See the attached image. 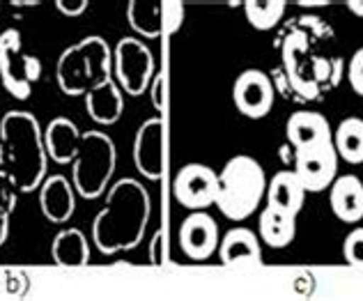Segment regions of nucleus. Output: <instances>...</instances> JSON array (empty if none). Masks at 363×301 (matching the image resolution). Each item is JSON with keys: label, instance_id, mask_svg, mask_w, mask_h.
Returning a JSON list of instances; mask_svg holds the SVG:
<instances>
[{"label": "nucleus", "instance_id": "1", "mask_svg": "<svg viewBox=\"0 0 363 301\" xmlns=\"http://www.w3.org/2000/svg\"><path fill=\"white\" fill-rule=\"evenodd\" d=\"M49 159L72 164V184L85 200H94L108 191V182L118 166L116 140L104 131H79L69 118H55L44 129Z\"/></svg>", "mask_w": 363, "mask_h": 301}, {"label": "nucleus", "instance_id": "2", "mask_svg": "<svg viewBox=\"0 0 363 301\" xmlns=\"http://www.w3.org/2000/svg\"><path fill=\"white\" fill-rule=\"evenodd\" d=\"M152 214L147 189L133 177H122L108 186L106 205L92 221V244L104 256L133 251L145 237Z\"/></svg>", "mask_w": 363, "mask_h": 301}, {"label": "nucleus", "instance_id": "3", "mask_svg": "<svg viewBox=\"0 0 363 301\" xmlns=\"http://www.w3.org/2000/svg\"><path fill=\"white\" fill-rule=\"evenodd\" d=\"M44 131L33 113L9 110L0 120V171L14 180L21 193H33L46 180Z\"/></svg>", "mask_w": 363, "mask_h": 301}, {"label": "nucleus", "instance_id": "4", "mask_svg": "<svg viewBox=\"0 0 363 301\" xmlns=\"http://www.w3.org/2000/svg\"><path fill=\"white\" fill-rule=\"evenodd\" d=\"M113 76V51L99 35H90L65 49L55 64V79L65 95L85 97L97 83Z\"/></svg>", "mask_w": 363, "mask_h": 301}, {"label": "nucleus", "instance_id": "5", "mask_svg": "<svg viewBox=\"0 0 363 301\" xmlns=\"http://www.w3.org/2000/svg\"><path fill=\"white\" fill-rule=\"evenodd\" d=\"M267 193L264 168L248 154H237L218 175L216 207L230 221L248 219Z\"/></svg>", "mask_w": 363, "mask_h": 301}, {"label": "nucleus", "instance_id": "6", "mask_svg": "<svg viewBox=\"0 0 363 301\" xmlns=\"http://www.w3.org/2000/svg\"><path fill=\"white\" fill-rule=\"evenodd\" d=\"M0 79L3 88L18 101L30 97L33 86L42 79V60L23 51L16 28L0 33Z\"/></svg>", "mask_w": 363, "mask_h": 301}, {"label": "nucleus", "instance_id": "7", "mask_svg": "<svg viewBox=\"0 0 363 301\" xmlns=\"http://www.w3.org/2000/svg\"><path fill=\"white\" fill-rule=\"evenodd\" d=\"M155 53L138 37H122L113 49V74L124 95L140 97L157 76Z\"/></svg>", "mask_w": 363, "mask_h": 301}, {"label": "nucleus", "instance_id": "8", "mask_svg": "<svg viewBox=\"0 0 363 301\" xmlns=\"http://www.w3.org/2000/svg\"><path fill=\"white\" fill-rule=\"evenodd\" d=\"M294 175L299 177L306 193H322L338 175V152L331 143L303 147L294 152Z\"/></svg>", "mask_w": 363, "mask_h": 301}, {"label": "nucleus", "instance_id": "9", "mask_svg": "<svg viewBox=\"0 0 363 301\" xmlns=\"http://www.w3.org/2000/svg\"><path fill=\"white\" fill-rule=\"evenodd\" d=\"M218 175L205 164H186L182 166L173 180L175 200L191 212L205 210L216 203Z\"/></svg>", "mask_w": 363, "mask_h": 301}, {"label": "nucleus", "instance_id": "10", "mask_svg": "<svg viewBox=\"0 0 363 301\" xmlns=\"http://www.w3.org/2000/svg\"><path fill=\"white\" fill-rule=\"evenodd\" d=\"M233 101L242 115L262 120L274 106V83L260 69H246L233 86Z\"/></svg>", "mask_w": 363, "mask_h": 301}, {"label": "nucleus", "instance_id": "11", "mask_svg": "<svg viewBox=\"0 0 363 301\" xmlns=\"http://www.w3.org/2000/svg\"><path fill=\"white\" fill-rule=\"evenodd\" d=\"M133 164L150 182H159L164 175V120L159 115L138 127L133 138Z\"/></svg>", "mask_w": 363, "mask_h": 301}, {"label": "nucleus", "instance_id": "12", "mask_svg": "<svg viewBox=\"0 0 363 301\" xmlns=\"http://www.w3.org/2000/svg\"><path fill=\"white\" fill-rule=\"evenodd\" d=\"M179 246L189 260L203 262L218 251V225L207 212L198 210L182 221Z\"/></svg>", "mask_w": 363, "mask_h": 301}, {"label": "nucleus", "instance_id": "13", "mask_svg": "<svg viewBox=\"0 0 363 301\" xmlns=\"http://www.w3.org/2000/svg\"><path fill=\"white\" fill-rule=\"evenodd\" d=\"M40 207L46 221L55 225L67 223L76 212V189L65 175L46 177L40 186Z\"/></svg>", "mask_w": 363, "mask_h": 301}, {"label": "nucleus", "instance_id": "14", "mask_svg": "<svg viewBox=\"0 0 363 301\" xmlns=\"http://www.w3.org/2000/svg\"><path fill=\"white\" fill-rule=\"evenodd\" d=\"M218 258L225 267H248L262 265L260 237L248 228H233L218 242Z\"/></svg>", "mask_w": 363, "mask_h": 301}, {"label": "nucleus", "instance_id": "15", "mask_svg": "<svg viewBox=\"0 0 363 301\" xmlns=\"http://www.w3.org/2000/svg\"><path fill=\"white\" fill-rule=\"evenodd\" d=\"M285 136L294 145V149L315 147L322 143H331L333 131L329 127V120L322 113L315 110H297L292 113L288 125H285Z\"/></svg>", "mask_w": 363, "mask_h": 301}, {"label": "nucleus", "instance_id": "16", "mask_svg": "<svg viewBox=\"0 0 363 301\" xmlns=\"http://www.w3.org/2000/svg\"><path fill=\"white\" fill-rule=\"evenodd\" d=\"M85 110L99 125H116L124 110V92L116 83V79H106L97 83L85 95Z\"/></svg>", "mask_w": 363, "mask_h": 301}, {"label": "nucleus", "instance_id": "17", "mask_svg": "<svg viewBox=\"0 0 363 301\" xmlns=\"http://www.w3.org/2000/svg\"><path fill=\"white\" fill-rule=\"evenodd\" d=\"M329 203L340 221L359 223L363 219V182L357 175L336 177L329 186Z\"/></svg>", "mask_w": 363, "mask_h": 301}, {"label": "nucleus", "instance_id": "18", "mask_svg": "<svg viewBox=\"0 0 363 301\" xmlns=\"http://www.w3.org/2000/svg\"><path fill=\"white\" fill-rule=\"evenodd\" d=\"M257 237L272 249L290 246L297 237V216L267 205L257 219Z\"/></svg>", "mask_w": 363, "mask_h": 301}, {"label": "nucleus", "instance_id": "19", "mask_svg": "<svg viewBox=\"0 0 363 301\" xmlns=\"http://www.w3.org/2000/svg\"><path fill=\"white\" fill-rule=\"evenodd\" d=\"M267 203L276 210L290 212L297 216L306 200V189L301 186L299 177L294 171H281L272 177V182H267Z\"/></svg>", "mask_w": 363, "mask_h": 301}, {"label": "nucleus", "instance_id": "20", "mask_svg": "<svg viewBox=\"0 0 363 301\" xmlns=\"http://www.w3.org/2000/svg\"><path fill=\"white\" fill-rule=\"evenodd\" d=\"M51 256L58 267H85L90 262V242L79 228H62L53 237Z\"/></svg>", "mask_w": 363, "mask_h": 301}, {"label": "nucleus", "instance_id": "21", "mask_svg": "<svg viewBox=\"0 0 363 301\" xmlns=\"http://www.w3.org/2000/svg\"><path fill=\"white\" fill-rule=\"evenodd\" d=\"M333 147L338 159H345L347 164H363V120L345 118L333 131Z\"/></svg>", "mask_w": 363, "mask_h": 301}, {"label": "nucleus", "instance_id": "22", "mask_svg": "<svg viewBox=\"0 0 363 301\" xmlns=\"http://www.w3.org/2000/svg\"><path fill=\"white\" fill-rule=\"evenodd\" d=\"M127 18L133 30L145 37V40H159V37L164 35V28H161V3L129 0Z\"/></svg>", "mask_w": 363, "mask_h": 301}, {"label": "nucleus", "instance_id": "23", "mask_svg": "<svg viewBox=\"0 0 363 301\" xmlns=\"http://www.w3.org/2000/svg\"><path fill=\"white\" fill-rule=\"evenodd\" d=\"M285 7H288L285 0H246L244 3L246 21L255 30H272L283 18Z\"/></svg>", "mask_w": 363, "mask_h": 301}, {"label": "nucleus", "instance_id": "24", "mask_svg": "<svg viewBox=\"0 0 363 301\" xmlns=\"http://www.w3.org/2000/svg\"><path fill=\"white\" fill-rule=\"evenodd\" d=\"M342 258L350 267L363 269V225L352 230L342 242Z\"/></svg>", "mask_w": 363, "mask_h": 301}, {"label": "nucleus", "instance_id": "25", "mask_svg": "<svg viewBox=\"0 0 363 301\" xmlns=\"http://www.w3.org/2000/svg\"><path fill=\"white\" fill-rule=\"evenodd\" d=\"M182 21H184V5L175 3V0H168V3H161V28H164V35H175Z\"/></svg>", "mask_w": 363, "mask_h": 301}, {"label": "nucleus", "instance_id": "26", "mask_svg": "<svg viewBox=\"0 0 363 301\" xmlns=\"http://www.w3.org/2000/svg\"><path fill=\"white\" fill-rule=\"evenodd\" d=\"M16 193H18V189H16L14 180L5 171H0V212H7V214L14 212Z\"/></svg>", "mask_w": 363, "mask_h": 301}, {"label": "nucleus", "instance_id": "27", "mask_svg": "<svg viewBox=\"0 0 363 301\" xmlns=\"http://www.w3.org/2000/svg\"><path fill=\"white\" fill-rule=\"evenodd\" d=\"M347 81H350L352 90L363 97V49H359L354 55H352L350 67H347Z\"/></svg>", "mask_w": 363, "mask_h": 301}, {"label": "nucleus", "instance_id": "28", "mask_svg": "<svg viewBox=\"0 0 363 301\" xmlns=\"http://www.w3.org/2000/svg\"><path fill=\"white\" fill-rule=\"evenodd\" d=\"M55 9H58L60 14L69 16V18H76L88 12L90 7V0H55Z\"/></svg>", "mask_w": 363, "mask_h": 301}, {"label": "nucleus", "instance_id": "29", "mask_svg": "<svg viewBox=\"0 0 363 301\" xmlns=\"http://www.w3.org/2000/svg\"><path fill=\"white\" fill-rule=\"evenodd\" d=\"M161 237H164V232L157 230L155 237H152V242H150V262L155 267L161 265Z\"/></svg>", "mask_w": 363, "mask_h": 301}, {"label": "nucleus", "instance_id": "30", "mask_svg": "<svg viewBox=\"0 0 363 301\" xmlns=\"http://www.w3.org/2000/svg\"><path fill=\"white\" fill-rule=\"evenodd\" d=\"M161 74L159 76H155V81H152V86H150V92H152V103H155V108L161 110L164 108V103H161Z\"/></svg>", "mask_w": 363, "mask_h": 301}, {"label": "nucleus", "instance_id": "31", "mask_svg": "<svg viewBox=\"0 0 363 301\" xmlns=\"http://www.w3.org/2000/svg\"><path fill=\"white\" fill-rule=\"evenodd\" d=\"M9 216L12 214H7V212H0V246L7 242L9 237Z\"/></svg>", "mask_w": 363, "mask_h": 301}, {"label": "nucleus", "instance_id": "32", "mask_svg": "<svg viewBox=\"0 0 363 301\" xmlns=\"http://www.w3.org/2000/svg\"><path fill=\"white\" fill-rule=\"evenodd\" d=\"M347 9L354 16H359V18H363V0H347Z\"/></svg>", "mask_w": 363, "mask_h": 301}, {"label": "nucleus", "instance_id": "33", "mask_svg": "<svg viewBox=\"0 0 363 301\" xmlns=\"http://www.w3.org/2000/svg\"><path fill=\"white\" fill-rule=\"evenodd\" d=\"M297 5L301 7H324V5H331L329 0H299Z\"/></svg>", "mask_w": 363, "mask_h": 301}, {"label": "nucleus", "instance_id": "34", "mask_svg": "<svg viewBox=\"0 0 363 301\" xmlns=\"http://www.w3.org/2000/svg\"><path fill=\"white\" fill-rule=\"evenodd\" d=\"M0 5H3V3H0Z\"/></svg>", "mask_w": 363, "mask_h": 301}]
</instances>
